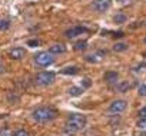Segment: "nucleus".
<instances>
[{
	"label": "nucleus",
	"instance_id": "nucleus-26",
	"mask_svg": "<svg viewBox=\"0 0 146 136\" xmlns=\"http://www.w3.org/2000/svg\"><path fill=\"white\" fill-rule=\"evenodd\" d=\"M3 70H5L3 69V64H2V62H0V73H3Z\"/></svg>",
	"mask_w": 146,
	"mask_h": 136
},
{
	"label": "nucleus",
	"instance_id": "nucleus-14",
	"mask_svg": "<svg viewBox=\"0 0 146 136\" xmlns=\"http://www.w3.org/2000/svg\"><path fill=\"white\" fill-rule=\"evenodd\" d=\"M126 49H127V44H126V43H122V42H120V43H116V44L113 46V50H115V52H125Z\"/></svg>",
	"mask_w": 146,
	"mask_h": 136
},
{
	"label": "nucleus",
	"instance_id": "nucleus-5",
	"mask_svg": "<svg viewBox=\"0 0 146 136\" xmlns=\"http://www.w3.org/2000/svg\"><path fill=\"white\" fill-rule=\"evenodd\" d=\"M126 107H127V102L123 100V99H117V100H113V102L110 103L109 112H112V113H120V112H123Z\"/></svg>",
	"mask_w": 146,
	"mask_h": 136
},
{
	"label": "nucleus",
	"instance_id": "nucleus-2",
	"mask_svg": "<svg viewBox=\"0 0 146 136\" xmlns=\"http://www.w3.org/2000/svg\"><path fill=\"white\" fill-rule=\"evenodd\" d=\"M57 116V112L52 107H46V106H42V107H37L35 112H33V119L39 123H46V122H50L53 120L54 117Z\"/></svg>",
	"mask_w": 146,
	"mask_h": 136
},
{
	"label": "nucleus",
	"instance_id": "nucleus-7",
	"mask_svg": "<svg viewBox=\"0 0 146 136\" xmlns=\"http://www.w3.org/2000/svg\"><path fill=\"white\" fill-rule=\"evenodd\" d=\"M85 32H88L85 27H82V26H76V27H72V29L66 30V33H64V34H66L69 39H73V37H76V36H79V34L85 33Z\"/></svg>",
	"mask_w": 146,
	"mask_h": 136
},
{
	"label": "nucleus",
	"instance_id": "nucleus-15",
	"mask_svg": "<svg viewBox=\"0 0 146 136\" xmlns=\"http://www.w3.org/2000/svg\"><path fill=\"white\" fill-rule=\"evenodd\" d=\"M136 126L140 129V130H146V116L145 117H140L136 123Z\"/></svg>",
	"mask_w": 146,
	"mask_h": 136
},
{
	"label": "nucleus",
	"instance_id": "nucleus-9",
	"mask_svg": "<svg viewBox=\"0 0 146 136\" xmlns=\"http://www.w3.org/2000/svg\"><path fill=\"white\" fill-rule=\"evenodd\" d=\"M105 54H106V52H95L92 54H88L86 56V60L90 62V63H99V62H102V59L105 57Z\"/></svg>",
	"mask_w": 146,
	"mask_h": 136
},
{
	"label": "nucleus",
	"instance_id": "nucleus-6",
	"mask_svg": "<svg viewBox=\"0 0 146 136\" xmlns=\"http://www.w3.org/2000/svg\"><path fill=\"white\" fill-rule=\"evenodd\" d=\"M110 6H112V0H95L92 5V7L99 13L106 12L108 9H110Z\"/></svg>",
	"mask_w": 146,
	"mask_h": 136
},
{
	"label": "nucleus",
	"instance_id": "nucleus-1",
	"mask_svg": "<svg viewBox=\"0 0 146 136\" xmlns=\"http://www.w3.org/2000/svg\"><path fill=\"white\" fill-rule=\"evenodd\" d=\"M86 116L80 115V113H72L67 120H66V126L70 132H79L82 129H85L86 126Z\"/></svg>",
	"mask_w": 146,
	"mask_h": 136
},
{
	"label": "nucleus",
	"instance_id": "nucleus-18",
	"mask_svg": "<svg viewBox=\"0 0 146 136\" xmlns=\"http://www.w3.org/2000/svg\"><path fill=\"white\" fill-rule=\"evenodd\" d=\"M86 47H88V42H85V40H83V42H78V43L75 44V49H76V50H85Z\"/></svg>",
	"mask_w": 146,
	"mask_h": 136
},
{
	"label": "nucleus",
	"instance_id": "nucleus-23",
	"mask_svg": "<svg viewBox=\"0 0 146 136\" xmlns=\"http://www.w3.org/2000/svg\"><path fill=\"white\" fill-rule=\"evenodd\" d=\"M139 116H140V117H145V116H146V106L142 107V109H139Z\"/></svg>",
	"mask_w": 146,
	"mask_h": 136
},
{
	"label": "nucleus",
	"instance_id": "nucleus-4",
	"mask_svg": "<svg viewBox=\"0 0 146 136\" xmlns=\"http://www.w3.org/2000/svg\"><path fill=\"white\" fill-rule=\"evenodd\" d=\"M54 82V73L52 72H40L36 75V83L40 86H49Z\"/></svg>",
	"mask_w": 146,
	"mask_h": 136
},
{
	"label": "nucleus",
	"instance_id": "nucleus-24",
	"mask_svg": "<svg viewBox=\"0 0 146 136\" xmlns=\"http://www.w3.org/2000/svg\"><path fill=\"white\" fill-rule=\"evenodd\" d=\"M27 44H29V46H32V47H35V46H37V44H39V42H37V40H29V42H27Z\"/></svg>",
	"mask_w": 146,
	"mask_h": 136
},
{
	"label": "nucleus",
	"instance_id": "nucleus-11",
	"mask_svg": "<svg viewBox=\"0 0 146 136\" xmlns=\"http://www.w3.org/2000/svg\"><path fill=\"white\" fill-rule=\"evenodd\" d=\"M117 78H119V75H117L116 72H106V73H105V80H106L108 83L116 82Z\"/></svg>",
	"mask_w": 146,
	"mask_h": 136
},
{
	"label": "nucleus",
	"instance_id": "nucleus-8",
	"mask_svg": "<svg viewBox=\"0 0 146 136\" xmlns=\"http://www.w3.org/2000/svg\"><path fill=\"white\" fill-rule=\"evenodd\" d=\"M9 54H10L12 59H15V60H20V59L25 57L26 50H25L23 47H15V49H12V50L9 52Z\"/></svg>",
	"mask_w": 146,
	"mask_h": 136
},
{
	"label": "nucleus",
	"instance_id": "nucleus-3",
	"mask_svg": "<svg viewBox=\"0 0 146 136\" xmlns=\"http://www.w3.org/2000/svg\"><path fill=\"white\" fill-rule=\"evenodd\" d=\"M35 62H36V64H39L42 67H46V66H50L54 62V57L50 52H40L35 56Z\"/></svg>",
	"mask_w": 146,
	"mask_h": 136
},
{
	"label": "nucleus",
	"instance_id": "nucleus-21",
	"mask_svg": "<svg viewBox=\"0 0 146 136\" xmlns=\"http://www.w3.org/2000/svg\"><path fill=\"white\" fill-rule=\"evenodd\" d=\"M15 136H29V132L25 130V129H19L15 132Z\"/></svg>",
	"mask_w": 146,
	"mask_h": 136
},
{
	"label": "nucleus",
	"instance_id": "nucleus-25",
	"mask_svg": "<svg viewBox=\"0 0 146 136\" xmlns=\"http://www.w3.org/2000/svg\"><path fill=\"white\" fill-rule=\"evenodd\" d=\"M83 86H85V88H89V86H90V82H89V79H85V82H83Z\"/></svg>",
	"mask_w": 146,
	"mask_h": 136
},
{
	"label": "nucleus",
	"instance_id": "nucleus-10",
	"mask_svg": "<svg viewBox=\"0 0 146 136\" xmlns=\"http://www.w3.org/2000/svg\"><path fill=\"white\" fill-rule=\"evenodd\" d=\"M49 52H50L52 54H60V53H64V52H66V46L62 44V43H59V44H53V46L49 47Z\"/></svg>",
	"mask_w": 146,
	"mask_h": 136
},
{
	"label": "nucleus",
	"instance_id": "nucleus-17",
	"mask_svg": "<svg viewBox=\"0 0 146 136\" xmlns=\"http://www.w3.org/2000/svg\"><path fill=\"white\" fill-rule=\"evenodd\" d=\"M113 20H115V23H125L126 22V16L125 15H116L115 17H113Z\"/></svg>",
	"mask_w": 146,
	"mask_h": 136
},
{
	"label": "nucleus",
	"instance_id": "nucleus-12",
	"mask_svg": "<svg viewBox=\"0 0 146 136\" xmlns=\"http://www.w3.org/2000/svg\"><path fill=\"white\" fill-rule=\"evenodd\" d=\"M83 93V88H79V86H73L69 89V95L70 96H80Z\"/></svg>",
	"mask_w": 146,
	"mask_h": 136
},
{
	"label": "nucleus",
	"instance_id": "nucleus-20",
	"mask_svg": "<svg viewBox=\"0 0 146 136\" xmlns=\"http://www.w3.org/2000/svg\"><path fill=\"white\" fill-rule=\"evenodd\" d=\"M137 93L139 96H146V85H140L137 89Z\"/></svg>",
	"mask_w": 146,
	"mask_h": 136
},
{
	"label": "nucleus",
	"instance_id": "nucleus-19",
	"mask_svg": "<svg viewBox=\"0 0 146 136\" xmlns=\"http://www.w3.org/2000/svg\"><path fill=\"white\" fill-rule=\"evenodd\" d=\"M10 27V23L7 20H2L0 19V30H7Z\"/></svg>",
	"mask_w": 146,
	"mask_h": 136
},
{
	"label": "nucleus",
	"instance_id": "nucleus-13",
	"mask_svg": "<svg viewBox=\"0 0 146 136\" xmlns=\"http://www.w3.org/2000/svg\"><path fill=\"white\" fill-rule=\"evenodd\" d=\"M129 88H130V85H129L127 82H122V83H119V85H117V92L125 93V92H127V90H129Z\"/></svg>",
	"mask_w": 146,
	"mask_h": 136
},
{
	"label": "nucleus",
	"instance_id": "nucleus-27",
	"mask_svg": "<svg viewBox=\"0 0 146 136\" xmlns=\"http://www.w3.org/2000/svg\"><path fill=\"white\" fill-rule=\"evenodd\" d=\"M143 42H145V44H146V37H145V40H143Z\"/></svg>",
	"mask_w": 146,
	"mask_h": 136
},
{
	"label": "nucleus",
	"instance_id": "nucleus-22",
	"mask_svg": "<svg viewBox=\"0 0 146 136\" xmlns=\"http://www.w3.org/2000/svg\"><path fill=\"white\" fill-rule=\"evenodd\" d=\"M0 136H15V135H12V132L9 129H2L0 130Z\"/></svg>",
	"mask_w": 146,
	"mask_h": 136
},
{
	"label": "nucleus",
	"instance_id": "nucleus-16",
	"mask_svg": "<svg viewBox=\"0 0 146 136\" xmlns=\"http://www.w3.org/2000/svg\"><path fill=\"white\" fill-rule=\"evenodd\" d=\"M62 73H64V75H76L78 73V67H66V69L62 70Z\"/></svg>",
	"mask_w": 146,
	"mask_h": 136
}]
</instances>
